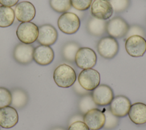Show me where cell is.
<instances>
[{"instance_id":"9c48e42d","label":"cell","mask_w":146,"mask_h":130,"mask_svg":"<svg viewBox=\"0 0 146 130\" xmlns=\"http://www.w3.org/2000/svg\"><path fill=\"white\" fill-rule=\"evenodd\" d=\"M113 9L108 0H92L91 13L93 17L107 20L113 14Z\"/></svg>"},{"instance_id":"e0dca14e","label":"cell","mask_w":146,"mask_h":130,"mask_svg":"<svg viewBox=\"0 0 146 130\" xmlns=\"http://www.w3.org/2000/svg\"><path fill=\"white\" fill-rule=\"evenodd\" d=\"M54 52L52 48L48 46L39 45L34 50L33 60L38 64L47 66L54 60Z\"/></svg>"},{"instance_id":"8992f818","label":"cell","mask_w":146,"mask_h":130,"mask_svg":"<svg viewBox=\"0 0 146 130\" xmlns=\"http://www.w3.org/2000/svg\"><path fill=\"white\" fill-rule=\"evenodd\" d=\"M119 48L117 41L111 36L102 38L97 44V50L99 55L107 59L113 58L117 55Z\"/></svg>"},{"instance_id":"52a82bcc","label":"cell","mask_w":146,"mask_h":130,"mask_svg":"<svg viewBox=\"0 0 146 130\" xmlns=\"http://www.w3.org/2000/svg\"><path fill=\"white\" fill-rule=\"evenodd\" d=\"M125 48L128 55L132 57H141L146 52V40L144 37L133 35L126 39Z\"/></svg>"},{"instance_id":"9a60e30c","label":"cell","mask_w":146,"mask_h":130,"mask_svg":"<svg viewBox=\"0 0 146 130\" xmlns=\"http://www.w3.org/2000/svg\"><path fill=\"white\" fill-rule=\"evenodd\" d=\"M34 50V47L31 44L19 43L14 48L13 51L14 58L20 64H29L33 60Z\"/></svg>"},{"instance_id":"5bb4252c","label":"cell","mask_w":146,"mask_h":130,"mask_svg":"<svg viewBox=\"0 0 146 130\" xmlns=\"http://www.w3.org/2000/svg\"><path fill=\"white\" fill-rule=\"evenodd\" d=\"M58 31L50 24H44L38 27L37 41L41 45L51 46L54 44L58 39Z\"/></svg>"},{"instance_id":"83f0119b","label":"cell","mask_w":146,"mask_h":130,"mask_svg":"<svg viewBox=\"0 0 146 130\" xmlns=\"http://www.w3.org/2000/svg\"><path fill=\"white\" fill-rule=\"evenodd\" d=\"M92 0H71V6L79 11H84L91 6Z\"/></svg>"},{"instance_id":"ac0fdd59","label":"cell","mask_w":146,"mask_h":130,"mask_svg":"<svg viewBox=\"0 0 146 130\" xmlns=\"http://www.w3.org/2000/svg\"><path fill=\"white\" fill-rule=\"evenodd\" d=\"M128 115L132 122L136 125L146 123V104L141 102L135 103L131 105Z\"/></svg>"},{"instance_id":"6da1fadb","label":"cell","mask_w":146,"mask_h":130,"mask_svg":"<svg viewBox=\"0 0 146 130\" xmlns=\"http://www.w3.org/2000/svg\"><path fill=\"white\" fill-rule=\"evenodd\" d=\"M53 79L58 87L68 88L76 80V74L72 67L66 64H62L55 69Z\"/></svg>"},{"instance_id":"f1b7e54d","label":"cell","mask_w":146,"mask_h":130,"mask_svg":"<svg viewBox=\"0 0 146 130\" xmlns=\"http://www.w3.org/2000/svg\"><path fill=\"white\" fill-rule=\"evenodd\" d=\"M133 35H139L142 37H145L146 36V33L145 30L141 26L138 25H132L129 27L127 34L125 35L126 39L128 37Z\"/></svg>"},{"instance_id":"ffe728a7","label":"cell","mask_w":146,"mask_h":130,"mask_svg":"<svg viewBox=\"0 0 146 130\" xmlns=\"http://www.w3.org/2000/svg\"><path fill=\"white\" fill-rule=\"evenodd\" d=\"M15 19V13L12 8L4 6H0V27L10 26Z\"/></svg>"},{"instance_id":"ba28073f","label":"cell","mask_w":146,"mask_h":130,"mask_svg":"<svg viewBox=\"0 0 146 130\" xmlns=\"http://www.w3.org/2000/svg\"><path fill=\"white\" fill-rule=\"evenodd\" d=\"M129 27L128 24L123 18L116 17L107 23L106 31L112 38H120L125 36Z\"/></svg>"},{"instance_id":"7a4b0ae2","label":"cell","mask_w":146,"mask_h":130,"mask_svg":"<svg viewBox=\"0 0 146 130\" xmlns=\"http://www.w3.org/2000/svg\"><path fill=\"white\" fill-rule=\"evenodd\" d=\"M57 23L62 32L66 34H73L80 28V20L76 14L67 11L59 17Z\"/></svg>"},{"instance_id":"4fadbf2b","label":"cell","mask_w":146,"mask_h":130,"mask_svg":"<svg viewBox=\"0 0 146 130\" xmlns=\"http://www.w3.org/2000/svg\"><path fill=\"white\" fill-rule=\"evenodd\" d=\"M15 17L21 22H30L36 14L34 5L29 1H22L17 4L14 9Z\"/></svg>"},{"instance_id":"8fae6325","label":"cell","mask_w":146,"mask_h":130,"mask_svg":"<svg viewBox=\"0 0 146 130\" xmlns=\"http://www.w3.org/2000/svg\"><path fill=\"white\" fill-rule=\"evenodd\" d=\"M105 120L104 113L98 108L92 109L83 115V122L90 130H100L103 128Z\"/></svg>"},{"instance_id":"d4e9b609","label":"cell","mask_w":146,"mask_h":130,"mask_svg":"<svg viewBox=\"0 0 146 130\" xmlns=\"http://www.w3.org/2000/svg\"><path fill=\"white\" fill-rule=\"evenodd\" d=\"M105 117V123L103 126V128L107 130L113 129L117 127L119 123V119L117 117L114 116L111 112L110 109H107L105 110L104 112H103Z\"/></svg>"},{"instance_id":"f546056e","label":"cell","mask_w":146,"mask_h":130,"mask_svg":"<svg viewBox=\"0 0 146 130\" xmlns=\"http://www.w3.org/2000/svg\"><path fill=\"white\" fill-rule=\"evenodd\" d=\"M68 130H90V129L83 121H78L69 125Z\"/></svg>"},{"instance_id":"5b68a950","label":"cell","mask_w":146,"mask_h":130,"mask_svg":"<svg viewBox=\"0 0 146 130\" xmlns=\"http://www.w3.org/2000/svg\"><path fill=\"white\" fill-rule=\"evenodd\" d=\"M78 80L83 88L89 91H93L100 84V75L95 69H84L79 74Z\"/></svg>"},{"instance_id":"4316f807","label":"cell","mask_w":146,"mask_h":130,"mask_svg":"<svg viewBox=\"0 0 146 130\" xmlns=\"http://www.w3.org/2000/svg\"><path fill=\"white\" fill-rule=\"evenodd\" d=\"M113 10L116 13H120L125 10L130 5V0H110Z\"/></svg>"},{"instance_id":"484cf974","label":"cell","mask_w":146,"mask_h":130,"mask_svg":"<svg viewBox=\"0 0 146 130\" xmlns=\"http://www.w3.org/2000/svg\"><path fill=\"white\" fill-rule=\"evenodd\" d=\"M11 100V92L5 87H0V108L10 105Z\"/></svg>"},{"instance_id":"603a6c76","label":"cell","mask_w":146,"mask_h":130,"mask_svg":"<svg viewBox=\"0 0 146 130\" xmlns=\"http://www.w3.org/2000/svg\"><path fill=\"white\" fill-rule=\"evenodd\" d=\"M97 107L98 105L94 102L91 94H90L84 95L82 97L78 103L79 109L83 115L88 111L94 108H97Z\"/></svg>"},{"instance_id":"d6a6232c","label":"cell","mask_w":146,"mask_h":130,"mask_svg":"<svg viewBox=\"0 0 146 130\" xmlns=\"http://www.w3.org/2000/svg\"><path fill=\"white\" fill-rule=\"evenodd\" d=\"M83 121V116H82V115H75L74 116H73L70 120L69 121V125L71 124L72 123L76 122V121Z\"/></svg>"},{"instance_id":"cb8c5ba5","label":"cell","mask_w":146,"mask_h":130,"mask_svg":"<svg viewBox=\"0 0 146 130\" xmlns=\"http://www.w3.org/2000/svg\"><path fill=\"white\" fill-rule=\"evenodd\" d=\"M50 5L57 13H65L71 8V0H50Z\"/></svg>"},{"instance_id":"44dd1931","label":"cell","mask_w":146,"mask_h":130,"mask_svg":"<svg viewBox=\"0 0 146 130\" xmlns=\"http://www.w3.org/2000/svg\"><path fill=\"white\" fill-rule=\"evenodd\" d=\"M11 93V107L14 108L20 109L24 107L28 101V96L26 93L22 90L15 89Z\"/></svg>"},{"instance_id":"d6986e66","label":"cell","mask_w":146,"mask_h":130,"mask_svg":"<svg viewBox=\"0 0 146 130\" xmlns=\"http://www.w3.org/2000/svg\"><path fill=\"white\" fill-rule=\"evenodd\" d=\"M107 23L105 20L95 17L91 18L87 22V30L92 35L96 36H101L106 31Z\"/></svg>"},{"instance_id":"277c9868","label":"cell","mask_w":146,"mask_h":130,"mask_svg":"<svg viewBox=\"0 0 146 130\" xmlns=\"http://www.w3.org/2000/svg\"><path fill=\"white\" fill-rule=\"evenodd\" d=\"M97 62L95 52L89 47H80L76 52L75 62L76 66L83 70L91 68Z\"/></svg>"},{"instance_id":"30bf717a","label":"cell","mask_w":146,"mask_h":130,"mask_svg":"<svg viewBox=\"0 0 146 130\" xmlns=\"http://www.w3.org/2000/svg\"><path fill=\"white\" fill-rule=\"evenodd\" d=\"M91 95L98 106L108 105L114 98L112 88L106 84L99 85L92 91Z\"/></svg>"},{"instance_id":"4dcf8cb0","label":"cell","mask_w":146,"mask_h":130,"mask_svg":"<svg viewBox=\"0 0 146 130\" xmlns=\"http://www.w3.org/2000/svg\"><path fill=\"white\" fill-rule=\"evenodd\" d=\"M73 86V89L74 90L75 92L79 95H86L89 93V91H87L83 88L80 84H79L78 80H76Z\"/></svg>"},{"instance_id":"836d02e7","label":"cell","mask_w":146,"mask_h":130,"mask_svg":"<svg viewBox=\"0 0 146 130\" xmlns=\"http://www.w3.org/2000/svg\"><path fill=\"white\" fill-rule=\"evenodd\" d=\"M52 130H66L64 128H61V127H58V128H55L54 129H53Z\"/></svg>"},{"instance_id":"3957f363","label":"cell","mask_w":146,"mask_h":130,"mask_svg":"<svg viewBox=\"0 0 146 130\" xmlns=\"http://www.w3.org/2000/svg\"><path fill=\"white\" fill-rule=\"evenodd\" d=\"M16 35L22 43L30 44L37 40L38 26L31 22H22L17 27Z\"/></svg>"},{"instance_id":"1f68e13d","label":"cell","mask_w":146,"mask_h":130,"mask_svg":"<svg viewBox=\"0 0 146 130\" xmlns=\"http://www.w3.org/2000/svg\"><path fill=\"white\" fill-rule=\"evenodd\" d=\"M19 0H0V3L4 6L12 7L17 5Z\"/></svg>"},{"instance_id":"2e32d148","label":"cell","mask_w":146,"mask_h":130,"mask_svg":"<svg viewBox=\"0 0 146 130\" xmlns=\"http://www.w3.org/2000/svg\"><path fill=\"white\" fill-rule=\"evenodd\" d=\"M18 113L14 107L6 106L0 108V126L9 129L14 127L18 122Z\"/></svg>"},{"instance_id":"7c38bea8","label":"cell","mask_w":146,"mask_h":130,"mask_svg":"<svg viewBox=\"0 0 146 130\" xmlns=\"http://www.w3.org/2000/svg\"><path fill=\"white\" fill-rule=\"evenodd\" d=\"M131 105L129 99L123 95H117L113 98L110 104L111 113L117 117H123L128 114Z\"/></svg>"},{"instance_id":"7402d4cb","label":"cell","mask_w":146,"mask_h":130,"mask_svg":"<svg viewBox=\"0 0 146 130\" xmlns=\"http://www.w3.org/2000/svg\"><path fill=\"white\" fill-rule=\"evenodd\" d=\"M79 48V44L76 42H69L66 43L62 51L63 58L69 62H75V56Z\"/></svg>"}]
</instances>
